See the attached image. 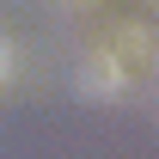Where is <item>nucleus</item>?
I'll use <instances>...</instances> for the list:
<instances>
[{
  "mask_svg": "<svg viewBox=\"0 0 159 159\" xmlns=\"http://www.w3.org/2000/svg\"><path fill=\"white\" fill-rule=\"evenodd\" d=\"M6 74H12V43L0 37V86H6Z\"/></svg>",
  "mask_w": 159,
  "mask_h": 159,
  "instance_id": "1",
  "label": "nucleus"
}]
</instances>
